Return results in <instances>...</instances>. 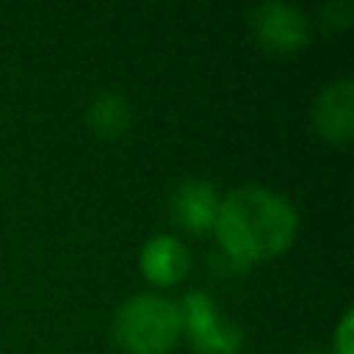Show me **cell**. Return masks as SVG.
I'll use <instances>...</instances> for the list:
<instances>
[{"mask_svg": "<svg viewBox=\"0 0 354 354\" xmlns=\"http://www.w3.org/2000/svg\"><path fill=\"white\" fill-rule=\"evenodd\" d=\"M213 232L224 254L246 268L293 246L299 213L282 194L263 185H243L221 196Z\"/></svg>", "mask_w": 354, "mask_h": 354, "instance_id": "1", "label": "cell"}, {"mask_svg": "<svg viewBox=\"0 0 354 354\" xmlns=\"http://www.w3.org/2000/svg\"><path fill=\"white\" fill-rule=\"evenodd\" d=\"M111 332L124 354H171L183 337L180 310L166 296L136 293L119 304Z\"/></svg>", "mask_w": 354, "mask_h": 354, "instance_id": "2", "label": "cell"}, {"mask_svg": "<svg viewBox=\"0 0 354 354\" xmlns=\"http://www.w3.org/2000/svg\"><path fill=\"white\" fill-rule=\"evenodd\" d=\"M183 335L196 354H241L243 329L232 324L205 290H191L177 304Z\"/></svg>", "mask_w": 354, "mask_h": 354, "instance_id": "3", "label": "cell"}, {"mask_svg": "<svg viewBox=\"0 0 354 354\" xmlns=\"http://www.w3.org/2000/svg\"><path fill=\"white\" fill-rule=\"evenodd\" d=\"M252 30L254 39L260 41V47L288 55V53H299L307 41H310V22L307 17L290 6V3H263L254 8L252 14Z\"/></svg>", "mask_w": 354, "mask_h": 354, "instance_id": "4", "label": "cell"}, {"mask_svg": "<svg viewBox=\"0 0 354 354\" xmlns=\"http://www.w3.org/2000/svg\"><path fill=\"white\" fill-rule=\"evenodd\" d=\"M313 124L318 136L329 144H348L354 138V80L351 77H340L318 94L313 105Z\"/></svg>", "mask_w": 354, "mask_h": 354, "instance_id": "5", "label": "cell"}, {"mask_svg": "<svg viewBox=\"0 0 354 354\" xmlns=\"http://www.w3.org/2000/svg\"><path fill=\"white\" fill-rule=\"evenodd\" d=\"M218 205H221V196L216 185L202 177L183 180L169 199L171 218L188 232H210L218 216Z\"/></svg>", "mask_w": 354, "mask_h": 354, "instance_id": "6", "label": "cell"}, {"mask_svg": "<svg viewBox=\"0 0 354 354\" xmlns=\"http://www.w3.org/2000/svg\"><path fill=\"white\" fill-rule=\"evenodd\" d=\"M141 274L155 288H171L185 279L191 268L188 249L174 235H152L138 254Z\"/></svg>", "mask_w": 354, "mask_h": 354, "instance_id": "7", "label": "cell"}, {"mask_svg": "<svg viewBox=\"0 0 354 354\" xmlns=\"http://www.w3.org/2000/svg\"><path fill=\"white\" fill-rule=\"evenodd\" d=\"M130 122H133V108L116 91H105V94L94 97L86 111V124L94 130L97 138H105V141L122 138L127 133Z\"/></svg>", "mask_w": 354, "mask_h": 354, "instance_id": "8", "label": "cell"}, {"mask_svg": "<svg viewBox=\"0 0 354 354\" xmlns=\"http://www.w3.org/2000/svg\"><path fill=\"white\" fill-rule=\"evenodd\" d=\"M332 354H354V310L348 307L335 332H332Z\"/></svg>", "mask_w": 354, "mask_h": 354, "instance_id": "9", "label": "cell"}, {"mask_svg": "<svg viewBox=\"0 0 354 354\" xmlns=\"http://www.w3.org/2000/svg\"><path fill=\"white\" fill-rule=\"evenodd\" d=\"M321 17H324V22L332 28H346L348 22H351V6L348 3H326L324 6V11H321Z\"/></svg>", "mask_w": 354, "mask_h": 354, "instance_id": "10", "label": "cell"}]
</instances>
